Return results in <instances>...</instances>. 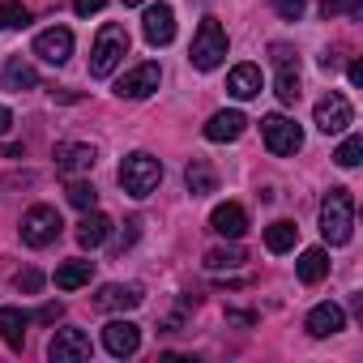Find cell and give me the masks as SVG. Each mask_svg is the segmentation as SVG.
I'll use <instances>...</instances> for the list:
<instances>
[{
    "label": "cell",
    "mask_w": 363,
    "mask_h": 363,
    "mask_svg": "<svg viewBox=\"0 0 363 363\" xmlns=\"http://www.w3.org/2000/svg\"><path fill=\"white\" fill-rule=\"evenodd\" d=\"M320 235L333 248L350 244V235H354V197L346 189H329L325 193V201H320Z\"/></svg>",
    "instance_id": "cell-1"
},
{
    "label": "cell",
    "mask_w": 363,
    "mask_h": 363,
    "mask_svg": "<svg viewBox=\"0 0 363 363\" xmlns=\"http://www.w3.org/2000/svg\"><path fill=\"white\" fill-rule=\"evenodd\" d=\"M124 56H128V30L120 22H103L99 39L90 48V77H111Z\"/></svg>",
    "instance_id": "cell-2"
},
{
    "label": "cell",
    "mask_w": 363,
    "mask_h": 363,
    "mask_svg": "<svg viewBox=\"0 0 363 363\" xmlns=\"http://www.w3.org/2000/svg\"><path fill=\"white\" fill-rule=\"evenodd\" d=\"M227 48H231V39H227L223 22H218V18H206V22L197 26V35H193V52H189V60H193V69L210 73V69H218V65L227 60Z\"/></svg>",
    "instance_id": "cell-3"
},
{
    "label": "cell",
    "mask_w": 363,
    "mask_h": 363,
    "mask_svg": "<svg viewBox=\"0 0 363 363\" xmlns=\"http://www.w3.org/2000/svg\"><path fill=\"white\" fill-rule=\"evenodd\" d=\"M158 179H162V162L154 154H145V150H137V154H128L120 162V189L128 197H150L158 189Z\"/></svg>",
    "instance_id": "cell-4"
},
{
    "label": "cell",
    "mask_w": 363,
    "mask_h": 363,
    "mask_svg": "<svg viewBox=\"0 0 363 363\" xmlns=\"http://www.w3.org/2000/svg\"><path fill=\"white\" fill-rule=\"evenodd\" d=\"M261 137H265V150L278 154V158H291V154L303 150V128L291 116H282V111H274V116L261 120Z\"/></svg>",
    "instance_id": "cell-5"
},
{
    "label": "cell",
    "mask_w": 363,
    "mask_h": 363,
    "mask_svg": "<svg viewBox=\"0 0 363 363\" xmlns=\"http://www.w3.org/2000/svg\"><path fill=\"white\" fill-rule=\"evenodd\" d=\"M60 214L52 210V206H30L26 214H22V244H30V248H48V244H56V235H60Z\"/></svg>",
    "instance_id": "cell-6"
},
{
    "label": "cell",
    "mask_w": 363,
    "mask_h": 363,
    "mask_svg": "<svg viewBox=\"0 0 363 363\" xmlns=\"http://www.w3.org/2000/svg\"><path fill=\"white\" fill-rule=\"evenodd\" d=\"M354 120V111H350V103H346V94H337V90H329L320 103H316V111H312V124L325 133V137H333V133H346V124Z\"/></svg>",
    "instance_id": "cell-7"
},
{
    "label": "cell",
    "mask_w": 363,
    "mask_h": 363,
    "mask_svg": "<svg viewBox=\"0 0 363 363\" xmlns=\"http://www.w3.org/2000/svg\"><path fill=\"white\" fill-rule=\"evenodd\" d=\"M48 354H52V363H86L94 354V346H90L86 329H56V337L48 342Z\"/></svg>",
    "instance_id": "cell-8"
},
{
    "label": "cell",
    "mask_w": 363,
    "mask_h": 363,
    "mask_svg": "<svg viewBox=\"0 0 363 363\" xmlns=\"http://www.w3.org/2000/svg\"><path fill=\"white\" fill-rule=\"evenodd\" d=\"M158 86H162V69H158L154 60H145V65L128 69V73H124V77L116 82V94H120V99H133V103H137V99H150V94H154Z\"/></svg>",
    "instance_id": "cell-9"
},
{
    "label": "cell",
    "mask_w": 363,
    "mask_h": 363,
    "mask_svg": "<svg viewBox=\"0 0 363 363\" xmlns=\"http://www.w3.org/2000/svg\"><path fill=\"white\" fill-rule=\"evenodd\" d=\"M274 65H278V99L286 103V107H295L299 103V56H291V48H274Z\"/></svg>",
    "instance_id": "cell-10"
},
{
    "label": "cell",
    "mask_w": 363,
    "mask_h": 363,
    "mask_svg": "<svg viewBox=\"0 0 363 363\" xmlns=\"http://www.w3.org/2000/svg\"><path fill=\"white\" fill-rule=\"evenodd\" d=\"M141 35H145L150 48H167L175 39V13H171V5H150L145 18H141Z\"/></svg>",
    "instance_id": "cell-11"
},
{
    "label": "cell",
    "mask_w": 363,
    "mask_h": 363,
    "mask_svg": "<svg viewBox=\"0 0 363 363\" xmlns=\"http://www.w3.org/2000/svg\"><path fill=\"white\" fill-rule=\"evenodd\" d=\"M35 56L48 60V65H65V60L73 56V30H65V26L39 30V35H35Z\"/></svg>",
    "instance_id": "cell-12"
},
{
    "label": "cell",
    "mask_w": 363,
    "mask_h": 363,
    "mask_svg": "<svg viewBox=\"0 0 363 363\" xmlns=\"http://www.w3.org/2000/svg\"><path fill=\"white\" fill-rule=\"evenodd\" d=\"M99 162V150L86 145V141H60L56 145V171L60 175H82Z\"/></svg>",
    "instance_id": "cell-13"
},
{
    "label": "cell",
    "mask_w": 363,
    "mask_h": 363,
    "mask_svg": "<svg viewBox=\"0 0 363 363\" xmlns=\"http://www.w3.org/2000/svg\"><path fill=\"white\" fill-rule=\"evenodd\" d=\"M103 346H107V354H116V359H128V354H137L141 350V329L133 325V320H111L107 329H103Z\"/></svg>",
    "instance_id": "cell-14"
},
{
    "label": "cell",
    "mask_w": 363,
    "mask_h": 363,
    "mask_svg": "<svg viewBox=\"0 0 363 363\" xmlns=\"http://www.w3.org/2000/svg\"><path fill=\"white\" fill-rule=\"evenodd\" d=\"M145 295H141V286L137 282H107L99 295H94V308L99 312H128V308H137Z\"/></svg>",
    "instance_id": "cell-15"
},
{
    "label": "cell",
    "mask_w": 363,
    "mask_h": 363,
    "mask_svg": "<svg viewBox=\"0 0 363 363\" xmlns=\"http://www.w3.org/2000/svg\"><path fill=\"white\" fill-rule=\"evenodd\" d=\"M308 333L312 337H333V333H342V325H346V312L337 308V303H316L312 312H308Z\"/></svg>",
    "instance_id": "cell-16"
},
{
    "label": "cell",
    "mask_w": 363,
    "mask_h": 363,
    "mask_svg": "<svg viewBox=\"0 0 363 363\" xmlns=\"http://www.w3.org/2000/svg\"><path fill=\"white\" fill-rule=\"evenodd\" d=\"M210 227H214L223 240H240V235L248 231V214H244V206L227 201V206H218V210L210 214Z\"/></svg>",
    "instance_id": "cell-17"
},
{
    "label": "cell",
    "mask_w": 363,
    "mask_h": 363,
    "mask_svg": "<svg viewBox=\"0 0 363 363\" xmlns=\"http://www.w3.org/2000/svg\"><path fill=\"white\" fill-rule=\"evenodd\" d=\"M107 240H111V218L99 214V210H86L82 223H77V244H82V248H99V244H107Z\"/></svg>",
    "instance_id": "cell-18"
},
{
    "label": "cell",
    "mask_w": 363,
    "mask_h": 363,
    "mask_svg": "<svg viewBox=\"0 0 363 363\" xmlns=\"http://www.w3.org/2000/svg\"><path fill=\"white\" fill-rule=\"evenodd\" d=\"M244 128H248L244 111H214L210 124H206V137H210V141H235Z\"/></svg>",
    "instance_id": "cell-19"
},
{
    "label": "cell",
    "mask_w": 363,
    "mask_h": 363,
    "mask_svg": "<svg viewBox=\"0 0 363 363\" xmlns=\"http://www.w3.org/2000/svg\"><path fill=\"white\" fill-rule=\"evenodd\" d=\"M184 184H189L193 197H210V193L218 189V175H214V167H210L206 158H193V162L184 167Z\"/></svg>",
    "instance_id": "cell-20"
},
{
    "label": "cell",
    "mask_w": 363,
    "mask_h": 363,
    "mask_svg": "<svg viewBox=\"0 0 363 363\" xmlns=\"http://www.w3.org/2000/svg\"><path fill=\"white\" fill-rule=\"evenodd\" d=\"M26 325H30V316H26L22 308H0V337H5V346L22 350V342H26Z\"/></svg>",
    "instance_id": "cell-21"
},
{
    "label": "cell",
    "mask_w": 363,
    "mask_h": 363,
    "mask_svg": "<svg viewBox=\"0 0 363 363\" xmlns=\"http://www.w3.org/2000/svg\"><path fill=\"white\" fill-rule=\"evenodd\" d=\"M227 90L235 99H257L261 94V69L257 65H235L231 77H227Z\"/></svg>",
    "instance_id": "cell-22"
},
{
    "label": "cell",
    "mask_w": 363,
    "mask_h": 363,
    "mask_svg": "<svg viewBox=\"0 0 363 363\" xmlns=\"http://www.w3.org/2000/svg\"><path fill=\"white\" fill-rule=\"evenodd\" d=\"M295 269H299V282H320L325 274H329V252L325 248H303L299 252V261H295Z\"/></svg>",
    "instance_id": "cell-23"
},
{
    "label": "cell",
    "mask_w": 363,
    "mask_h": 363,
    "mask_svg": "<svg viewBox=\"0 0 363 363\" xmlns=\"http://www.w3.org/2000/svg\"><path fill=\"white\" fill-rule=\"evenodd\" d=\"M94 278V261H65L56 269V291H77V286H90Z\"/></svg>",
    "instance_id": "cell-24"
},
{
    "label": "cell",
    "mask_w": 363,
    "mask_h": 363,
    "mask_svg": "<svg viewBox=\"0 0 363 363\" xmlns=\"http://www.w3.org/2000/svg\"><path fill=\"white\" fill-rule=\"evenodd\" d=\"M248 261V252L240 248V244H227V248H210L206 252V269L210 274H227V269H240Z\"/></svg>",
    "instance_id": "cell-25"
},
{
    "label": "cell",
    "mask_w": 363,
    "mask_h": 363,
    "mask_svg": "<svg viewBox=\"0 0 363 363\" xmlns=\"http://www.w3.org/2000/svg\"><path fill=\"white\" fill-rule=\"evenodd\" d=\"M295 240H299V227L286 223V218H278V223L265 227V248H269V252H291Z\"/></svg>",
    "instance_id": "cell-26"
},
{
    "label": "cell",
    "mask_w": 363,
    "mask_h": 363,
    "mask_svg": "<svg viewBox=\"0 0 363 363\" xmlns=\"http://www.w3.org/2000/svg\"><path fill=\"white\" fill-rule=\"evenodd\" d=\"M35 86H39V73L26 60H9L5 65V90H18L22 94V90H35Z\"/></svg>",
    "instance_id": "cell-27"
},
{
    "label": "cell",
    "mask_w": 363,
    "mask_h": 363,
    "mask_svg": "<svg viewBox=\"0 0 363 363\" xmlns=\"http://www.w3.org/2000/svg\"><path fill=\"white\" fill-rule=\"evenodd\" d=\"M30 26V9L22 0H0V30H22Z\"/></svg>",
    "instance_id": "cell-28"
},
{
    "label": "cell",
    "mask_w": 363,
    "mask_h": 363,
    "mask_svg": "<svg viewBox=\"0 0 363 363\" xmlns=\"http://www.w3.org/2000/svg\"><path fill=\"white\" fill-rule=\"evenodd\" d=\"M69 206H77L82 214H86V210H94V206H99L94 184H86V179H73V184H69Z\"/></svg>",
    "instance_id": "cell-29"
},
{
    "label": "cell",
    "mask_w": 363,
    "mask_h": 363,
    "mask_svg": "<svg viewBox=\"0 0 363 363\" xmlns=\"http://www.w3.org/2000/svg\"><path fill=\"white\" fill-rule=\"evenodd\" d=\"M359 158H363V137H346V141L337 145V154H333V162H337V167H346V171H350V167H359Z\"/></svg>",
    "instance_id": "cell-30"
},
{
    "label": "cell",
    "mask_w": 363,
    "mask_h": 363,
    "mask_svg": "<svg viewBox=\"0 0 363 363\" xmlns=\"http://www.w3.org/2000/svg\"><path fill=\"white\" fill-rule=\"evenodd\" d=\"M274 9H278V18H282V22H299L308 5H303V0H274Z\"/></svg>",
    "instance_id": "cell-31"
},
{
    "label": "cell",
    "mask_w": 363,
    "mask_h": 363,
    "mask_svg": "<svg viewBox=\"0 0 363 363\" xmlns=\"http://www.w3.org/2000/svg\"><path fill=\"white\" fill-rule=\"evenodd\" d=\"M13 286H18L22 295H35V291L43 286V274H39V269H22V274L13 278Z\"/></svg>",
    "instance_id": "cell-32"
},
{
    "label": "cell",
    "mask_w": 363,
    "mask_h": 363,
    "mask_svg": "<svg viewBox=\"0 0 363 363\" xmlns=\"http://www.w3.org/2000/svg\"><path fill=\"white\" fill-rule=\"evenodd\" d=\"M133 240H137V223H124V231H120V235L111 240V248H116V252H124V248H128Z\"/></svg>",
    "instance_id": "cell-33"
},
{
    "label": "cell",
    "mask_w": 363,
    "mask_h": 363,
    "mask_svg": "<svg viewBox=\"0 0 363 363\" xmlns=\"http://www.w3.org/2000/svg\"><path fill=\"white\" fill-rule=\"evenodd\" d=\"M103 5H107V0H73V13H77V18H90V13H99Z\"/></svg>",
    "instance_id": "cell-34"
},
{
    "label": "cell",
    "mask_w": 363,
    "mask_h": 363,
    "mask_svg": "<svg viewBox=\"0 0 363 363\" xmlns=\"http://www.w3.org/2000/svg\"><path fill=\"white\" fill-rule=\"evenodd\" d=\"M350 9V0H320V13L325 18H337V13H346Z\"/></svg>",
    "instance_id": "cell-35"
},
{
    "label": "cell",
    "mask_w": 363,
    "mask_h": 363,
    "mask_svg": "<svg viewBox=\"0 0 363 363\" xmlns=\"http://www.w3.org/2000/svg\"><path fill=\"white\" fill-rule=\"evenodd\" d=\"M65 316V303H43L39 308V320H60Z\"/></svg>",
    "instance_id": "cell-36"
},
{
    "label": "cell",
    "mask_w": 363,
    "mask_h": 363,
    "mask_svg": "<svg viewBox=\"0 0 363 363\" xmlns=\"http://www.w3.org/2000/svg\"><path fill=\"white\" fill-rule=\"evenodd\" d=\"M346 77H350V86H363V65H359V60H350V69H346Z\"/></svg>",
    "instance_id": "cell-37"
},
{
    "label": "cell",
    "mask_w": 363,
    "mask_h": 363,
    "mask_svg": "<svg viewBox=\"0 0 363 363\" xmlns=\"http://www.w3.org/2000/svg\"><path fill=\"white\" fill-rule=\"evenodd\" d=\"M227 320H235V325H252L257 316H252V312H227Z\"/></svg>",
    "instance_id": "cell-38"
},
{
    "label": "cell",
    "mask_w": 363,
    "mask_h": 363,
    "mask_svg": "<svg viewBox=\"0 0 363 363\" xmlns=\"http://www.w3.org/2000/svg\"><path fill=\"white\" fill-rule=\"evenodd\" d=\"M9 124H13V116H9V107H0V137L9 133Z\"/></svg>",
    "instance_id": "cell-39"
},
{
    "label": "cell",
    "mask_w": 363,
    "mask_h": 363,
    "mask_svg": "<svg viewBox=\"0 0 363 363\" xmlns=\"http://www.w3.org/2000/svg\"><path fill=\"white\" fill-rule=\"evenodd\" d=\"M120 5H128V9H133V5H150V0H120Z\"/></svg>",
    "instance_id": "cell-40"
}]
</instances>
